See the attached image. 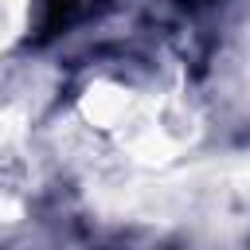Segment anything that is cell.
Returning a JSON list of instances; mask_svg holds the SVG:
<instances>
[{
	"label": "cell",
	"mask_w": 250,
	"mask_h": 250,
	"mask_svg": "<svg viewBox=\"0 0 250 250\" xmlns=\"http://www.w3.org/2000/svg\"><path fill=\"white\" fill-rule=\"evenodd\" d=\"M184 4H188V0H184ZM191 4H199V0H191Z\"/></svg>",
	"instance_id": "7a4b0ae2"
},
{
	"label": "cell",
	"mask_w": 250,
	"mask_h": 250,
	"mask_svg": "<svg viewBox=\"0 0 250 250\" xmlns=\"http://www.w3.org/2000/svg\"><path fill=\"white\" fill-rule=\"evenodd\" d=\"M39 4H43L39 27H43V35H51V31H59V27L66 23V16H70V8H74L78 0H39Z\"/></svg>",
	"instance_id": "6da1fadb"
}]
</instances>
